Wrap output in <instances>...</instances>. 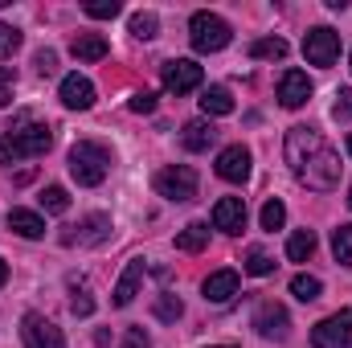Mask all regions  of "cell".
<instances>
[{"label": "cell", "mask_w": 352, "mask_h": 348, "mask_svg": "<svg viewBox=\"0 0 352 348\" xmlns=\"http://www.w3.org/2000/svg\"><path fill=\"white\" fill-rule=\"evenodd\" d=\"M283 221H287V205L283 201H266L263 205V230H283Z\"/></svg>", "instance_id": "31"}, {"label": "cell", "mask_w": 352, "mask_h": 348, "mask_svg": "<svg viewBox=\"0 0 352 348\" xmlns=\"http://www.w3.org/2000/svg\"><path fill=\"white\" fill-rule=\"evenodd\" d=\"M107 168H111V152L102 148V144H94V140H78L74 148H70V176L78 180V184H102L107 180Z\"/></svg>", "instance_id": "2"}, {"label": "cell", "mask_w": 352, "mask_h": 348, "mask_svg": "<svg viewBox=\"0 0 352 348\" xmlns=\"http://www.w3.org/2000/svg\"><path fill=\"white\" fill-rule=\"evenodd\" d=\"M311 254H316V234H311V230H295V234L287 238V259L307 262Z\"/></svg>", "instance_id": "24"}, {"label": "cell", "mask_w": 352, "mask_h": 348, "mask_svg": "<svg viewBox=\"0 0 352 348\" xmlns=\"http://www.w3.org/2000/svg\"><path fill=\"white\" fill-rule=\"evenodd\" d=\"M213 140H217V127H213L209 119H188L184 131H180V144H184L188 152H205Z\"/></svg>", "instance_id": "19"}, {"label": "cell", "mask_w": 352, "mask_h": 348, "mask_svg": "<svg viewBox=\"0 0 352 348\" xmlns=\"http://www.w3.org/2000/svg\"><path fill=\"white\" fill-rule=\"evenodd\" d=\"M152 340H148V332L144 328H127V336H123V348H148Z\"/></svg>", "instance_id": "40"}, {"label": "cell", "mask_w": 352, "mask_h": 348, "mask_svg": "<svg viewBox=\"0 0 352 348\" xmlns=\"http://www.w3.org/2000/svg\"><path fill=\"white\" fill-rule=\"evenodd\" d=\"M16 50H21V29H12V25L0 21V58H12Z\"/></svg>", "instance_id": "34"}, {"label": "cell", "mask_w": 352, "mask_h": 348, "mask_svg": "<svg viewBox=\"0 0 352 348\" xmlns=\"http://www.w3.org/2000/svg\"><path fill=\"white\" fill-rule=\"evenodd\" d=\"M307 98H311V78H307L303 70H287V74L278 78V102H283L287 111L303 107Z\"/></svg>", "instance_id": "13"}, {"label": "cell", "mask_w": 352, "mask_h": 348, "mask_svg": "<svg viewBox=\"0 0 352 348\" xmlns=\"http://www.w3.org/2000/svg\"><path fill=\"white\" fill-rule=\"evenodd\" d=\"M324 148V135L316 131V127H291L287 131V164L291 168H299L311 152H320Z\"/></svg>", "instance_id": "10"}, {"label": "cell", "mask_w": 352, "mask_h": 348, "mask_svg": "<svg viewBox=\"0 0 352 348\" xmlns=\"http://www.w3.org/2000/svg\"><path fill=\"white\" fill-rule=\"evenodd\" d=\"M230 37H234V29H230L217 12H192V21H188V41H192L197 54H217V50L230 45Z\"/></svg>", "instance_id": "4"}, {"label": "cell", "mask_w": 352, "mask_h": 348, "mask_svg": "<svg viewBox=\"0 0 352 348\" xmlns=\"http://www.w3.org/2000/svg\"><path fill=\"white\" fill-rule=\"evenodd\" d=\"M70 307H74V316H90V312H94V299H90L87 287H74V299H70Z\"/></svg>", "instance_id": "37"}, {"label": "cell", "mask_w": 352, "mask_h": 348, "mask_svg": "<svg viewBox=\"0 0 352 348\" xmlns=\"http://www.w3.org/2000/svg\"><path fill=\"white\" fill-rule=\"evenodd\" d=\"M8 283V266H4V259H0V287Z\"/></svg>", "instance_id": "41"}, {"label": "cell", "mask_w": 352, "mask_h": 348, "mask_svg": "<svg viewBox=\"0 0 352 348\" xmlns=\"http://www.w3.org/2000/svg\"><path fill=\"white\" fill-rule=\"evenodd\" d=\"M131 111H135V115H152V111H156V94H152V90H140V94L131 98Z\"/></svg>", "instance_id": "39"}, {"label": "cell", "mask_w": 352, "mask_h": 348, "mask_svg": "<svg viewBox=\"0 0 352 348\" xmlns=\"http://www.w3.org/2000/svg\"><path fill=\"white\" fill-rule=\"evenodd\" d=\"M349 156H352V135H349Z\"/></svg>", "instance_id": "43"}, {"label": "cell", "mask_w": 352, "mask_h": 348, "mask_svg": "<svg viewBox=\"0 0 352 348\" xmlns=\"http://www.w3.org/2000/svg\"><path fill=\"white\" fill-rule=\"evenodd\" d=\"M70 54H74L78 62H102V58L111 54V45H107L102 33H78V37L70 41Z\"/></svg>", "instance_id": "20"}, {"label": "cell", "mask_w": 352, "mask_h": 348, "mask_svg": "<svg viewBox=\"0 0 352 348\" xmlns=\"http://www.w3.org/2000/svg\"><path fill=\"white\" fill-rule=\"evenodd\" d=\"M242 270H246V274H270V270H274V259H270L266 250H258V246H250L246 259H242Z\"/></svg>", "instance_id": "28"}, {"label": "cell", "mask_w": 352, "mask_h": 348, "mask_svg": "<svg viewBox=\"0 0 352 348\" xmlns=\"http://www.w3.org/2000/svg\"><path fill=\"white\" fill-rule=\"evenodd\" d=\"M180 312H184V303H180L176 295H160V299H156V320L176 324V320H180Z\"/></svg>", "instance_id": "32"}, {"label": "cell", "mask_w": 352, "mask_h": 348, "mask_svg": "<svg viewBox=\"0 0 352 348\" xmlns=\"http://www.w3.org/2000/svg\"><path fill=\"white\" fill-rule=\"evenodd\" d=\"M332 115L336 119H352V90H336V102H332Z\"/></svg>", "instance_id": "38"}, {"label": "cell", "mask_w": 352, "mask_h": 348, "mask_svg": "<svg viewBox=\"0 0 352 348\" xmlns=\"http://www.w3.org/2000/svg\"><path fill=\"white\" fill-rule=\"evenodd\" d=\"M349 209H352V188H349Z\"/></svg>", "instance_id": "42"}, {"label": "cell", "mask_w": 352, "mask_h": 348, "mask_svg": "<svg viewBox=\"0 0 352 348\" xmlns=\"http://www.w3.org/2000/svg\"><path fill=\"white\" fill-rule=\"evenodd\" d=\"M201 291H205L209 303H230V299L238 295V270H213V274L201 283Z\"/></svg>", "instance_id": "18"}, {"label": "cell", "mask_w": 352, "mask_h": 348, "mask_svg": "<svg viewBox=\"0 0 352 348\" xmlns=\"http://www.w3.org/2000/svg\"><path fill=\"white\" fill-rule=\"evenodd\" d=\"M0 8H4V0H0Z\"/></svg>", "instance_id": "45"}, {"label": "cell", "mask_w": 352, "mask_h": 348, "mask_svg": "<svg viewBox=\"0 0 352 348\" xmlns=\"http://www.w3.org/2000/svg\"><path fill=\"white\" fill-rule=\"evenodd\" d=\"M320 291H324V283H320L316 274H295V279H291V295H295L299 303H311V299H320Z\"/></svg>", "instance_id": "27"}, {"label": "cell", "mask_w": 352, "mask_h": 348, "mask_svg": "<svg viewBox=\"0 0 352 348\" xmlns=\"http://www.w3.org/2000/svg\"><path fill=\"white\" fill-rule=\"evenodd\" d=\"M205 246H209V226L205 221H192V226H184L176 234V250H184V254H197Z\"/></svg>", "instance_id": "22"}, {"label": "cell", "mask_w": 352, "mask_h": 348, "mask_svg": "<svg viewBox=\"0 0 352 348\" xmlns=\"http://www.w3.org/2000/svg\"><path fill=\"white\" fill-rule=\"evenodd\" d=\"M82 12L94 17V21H107V17H119L123 4H119V0H90V4H82Z\"/></svg>", "instance_id": "33"}, {"label": "cell", "mask_w": 352, "mask_h": 348, "mask_svg": "<svg viewBox=\"0 0 352 348\" xmlns=\"http://www.w3.org/2000/svg\"><path fill=\"white\" fill-rule=\"evenodd\" d=\"M156 193L168 201H192L197 197V173L188 164H168L164 173H156Z\"/></svg>", "instance_id": "5"}, {"label": "cell", "mask_w": 352, "mask_h": 348, "mask_svg": "<svg viewBox=\"0 0 352 348\" xmlns=\"http://www.w3.org/2000/svg\"><path fill=\"white\" fill-rule=\"evenodd\" d=\"M140 283H144V262L131 259V262H127V270L119 274L115 291H111V303H115V307H127V303L140 295Z\"/></svg>", "instance_id": "17"}, {"label": "cell", "mask_w": 352, "mask_h": 348, "mask_svg": "<svg viewBox=\"0 0 352 348\" xmlns=\"http://www.w3.org/2000/svg\"><path fill=\"white\" fill-rule=\"evenodd\" d=\"M54 144V131L45 123H16L8 127V135L0 140V164H12V160H25V156H45Z\"/></svg>", "instance_id": "1"}, {"label": "cell", "mask_w": 352, "mask_h": 348, "mask_svg": "<svg viewBox=\"0 0 352 348\" xmlns=\"http://www.w3.org/2000/svg\"><path fill=\"white\" fill-rule=\"evenodd\" d=\"M332 254H336V262L352 266V226H340V230L332 234Z\"/></svg>", "instance_id": "29"}, {"label": "cell", "mask_w": 352, "mask_h": 348, "mask_svg": "<svg viewBox=\"0 0 352 348\" xmlns=\"http://www.w3.org/2000/svg\"><path fill=\"white\" fill-rule=\"evenodd\" d=\"M62 102L70 111H90L94 107V83L82 78V74H66L62 78Z\"/></svg>", "instance_id": "15"}, {"label": "cell", "mask_w": 352, "mask_h": 348, "mask_svg": "<svg viewBox=\"0 0 352 348\" xmlns=\"http://www.w3.org/2000/svg\"><path fill=\"white\" fill-rule=\"evenodd\" d=\"M111 234V217L107 213H90L78 221V234H62V242L70 246V242H82V246H98L102 238Z\"/></svg>", "instance_id": "16"}, {"label": "cell", "mask_w": 352, "mask_h": 348, "mask_svg": "<svg viewBox=\"0 0 352 348\" xmlns=\"http://www.w3.org/2000/svg\"><path fill=\"white\" fill-rule=\"evenodd\" d=\"M8 230L21 234V238H41L45 234V217L33 213V209H12L8 213Z\"/></svg>", "instance_id": "21"}, {"label": "cell", "mask_w": 352, "mask_h": 348, "mask_svg": "<svg viewBox=\"0 0 352 348\" xmlns=\"http://www.w3.org/2000/svg\"><path fill=\"white\" fill-rule=\"evenodd\" d=\"M156 29H160V17H156V12H135V17H131V33H135V37L148 41V37H156Z\"/></svg>", "instance_id": "30"}, {"label": "cell", "mask_w": 352, "mask_h": 348, "mask_svg": "<svg viewBox=\"0 0 352 348\" xmlns=\"http://www.w3.org/2000/svg\"><path fill=\"white\" fill-rule=\"evenodd\" d=\"M12 87H16V70L12 66H0V107L12 102Z\"/></svg>", "instance_id": "35"}, {"label": "cell", "mask_w": 352, "mask_h": 348, "mask_svg": "<svg viewBox=\"0 0 352 348\" xmlns=\"http://www.w3.org/2000/svg\"><path fill=\"white\" fill-rule=\"evenodd\" d=\"M287 328H291V316H287V307H283V303L266 299L263 307L254 312V332H258V336H274V340H283V336H287Z\"/></svg>", "instance_id": "11"}, {"label": "cell", "mask_w": 352, "mask_h": 348, "mask_svg": "<svg viewBox=\"0 0 352 348\" xmlns=\"http://www.w3.org/2000/svg\"><path fill=\"white\" fill-rule=\"evenodd\" d=\"M213 348H230V345H213Z\"/></svg>", "instance_id": "44"}, {"label": "cell", "mask_w": 352, "mask_h": 348, "mask_svg": "<svg viewBox=\"0 0 352 348\" xmlns=\"http://www.w3.org/2000/svg\"><path fill=\"white\" fill-rule=\"evenodd\" d=\"M250 58H266V62H283L287 58V41L283 37H258L250 45Z\"/></svg>", "instance_id": "25"}, {"label": "cell", "mask_w": 352, "mask_h": 348, "mask_svg": "<svg viewBox=\"0 0 352 348\" xmlns=\"http://www.w3.org/2000/svg\"><path fill=\"white\" fill-rule=\"evenodd\" d=\"M352 340V307H340L336 316L320 320L311 328V345L316 348H344Z\"/></svg>", "instance_id": "6"}, {"label": "cell", "mask_w": 352, "mask_h": 348, "mask_svg": "<svg viewBox=\"0 0 352 348\" xmlns=\"http://www.w3.org/2000/svg\"><path fill=\"white\" fill-rule=\"evenodd\" d=\"M164 90L168 94H188V90L201 87V78H205V70L192 62V58H173V62H164Z\"/></svg>", "instance_id": "9"}, {"label": "cell", "mask_w": 352, "mask_h": 348, "mask_svg": "<svg viewBox=\"0 0 352 348\" xmlns=\"http://www.w3.org/2000/svg\"><path fill=\"white\" fill-rule=\"evenodd\" d=\"M201 111H205V115H230V111H234V94L226 87H209L201 94Z\"/></svg>", "instance_id": "23"}, {"label": "cell", "mask_w": 352, "mask_h": 348, "mask_svg": "<svg viewBox=\"0 0 352 348\" xmlns=\"http://www.w3.org/2000/svg\"><path fill=\"white\" fill-rule=\"evenodd\" d=\"M303 58L311 62V66H332L336 58H340V33L336 29H311L307 37H303Z\"/></svg>", "instance_id": "7"}, {"label": "cell", "mask_w": 352, "mask_h": 348, "mask_svg": "<svg viewBox=\"0 0 352 348\" xmlns=\"http://www.w3.org/2000/svg\"><path fill=\"white\" fill-rule=\"evenodd\" d=\"M21 336H25V348H66L62 328H58L54 320L37 316V312H29V316H25V324H21Z\"/></svg>", "instance_id": "8"}, {"label": "cell", "mask_w": 352, "mask_h": 348, "mask_svg": "<svg viewBox=\"0 0 352 348\" xmlns=\"http://www.w3.org/2000/svg\"><path fill=\"white\" fill-rule=\"evenodd\" d=\"M242 226H246V205H242V197H221V201L213 205V230H221V234H242Z\"/></svg>", "instance_id": "12"}, {"label": "cell", "mask_w": 352, "mask_h": 348, "mask_svg": "<svg viewBox=\"0 0 352 348\" xmlns=\"http://www.w3.org/2000/svg\"><path fill=\"white\" fill-rule=\"evenodd\" d=\"M295 176H299L307 188H316V193H332V188H336V180H340V156L324 144L320 152H311V156L295 168Z\"/></svg>", "instance_id": "3"}, {"label": "cell", "mask_w": 352, "mask_h": 348, "mask_svg": "<svg viewBox=\"0 0 352 348\" xmlns=\"http://www.w3.org/2000/svg\"><path fill=\"white\" fill-rule=\"evenodd\" d=\"M41 209L45 213H70V193L62 188V184H50V188H41Z\"/></svg>", "instance_id": "26"}, {"label": "cell", "mask_w": 352, "mask_h": 348, "mask_svg": "<svg viewBox=\"0 0 352 348\" xmlns=\"http://www.w3.org/2000/svg\"><path fill=\"white\" fill-rule=\"evenodd\" d=\"M217 176H221V180H230V184H242V180L250 176V152H246L242 144L226 148V152L217 156Z\"/></svg>", "instance_id": "14"}, {"label": "cell", "mask_w": 352, "mask_h": 348, "mask_svg": "<svg viewBox=\"0 0 352 348\" xmlns=\"http://www.w3.org/2000/svg\"><path fill=\"white\" fill-rule=\"evenodd\" d=\"M33 66H37V74H45V78H50V74L58 70V54H54V50H37Z\"/></svg>", "instance_id": "36"}]
</instances>
